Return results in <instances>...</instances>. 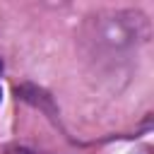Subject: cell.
<instances>
[{
    "label": "cell",
    "instance_id": "3",
    "mask_svg": "<svg viewBox=\"0 0 154 154\" xmlns=\"http://www.w3.org/2000/svg\"><path fill=\"white\" fill-rule=\"evenodd\" d=\"M2 67L5 65H2V58H0V75H2ZM0 99H2V87H0Z\"/></svg>",
    "mask_w": 154,
    "mask_h": 154
},
{
    "label": "cell",
    "instance_id": "1",
    "mask_svg": "<svg viewBox=\"0 0 154 154\" xmlns=\"http://www.w3.org/2000/svg\"><path fill=\"white\" fill-rule=\"evenodd\" d=\"M17 99H22V101H29V103H34V106H41V108H43V111H48L51 116L55 113L51 96H48L43 89L34 87V84H22V87H17Z\"/></svg>",
    "mask_w": 154,
    "mask_h": 154
},
{
    "label": "cell",
    "instance_id": "2",
    "mask_svg": "<svg viewBox=\"0 0 154 154\" xmlns=\"http://www.w3.org/2000/svg\"><path fill=\"white\" fill-rule=\"evenodd\" d=\"M7 154H31L29 149H24V147H17V149H10Z\"/></svg>",
    "mask_w": 154,
    "mask_h": 154
}]
</instances>
